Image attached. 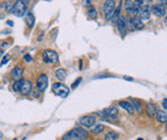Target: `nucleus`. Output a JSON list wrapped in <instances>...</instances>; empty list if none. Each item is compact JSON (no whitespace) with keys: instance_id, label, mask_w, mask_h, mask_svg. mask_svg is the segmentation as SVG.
<instances>
[{"instance_id":"obj_43","label":"nucleus","mask_w":167,"mask_h":140,"mask_svg":"<svg viewBox=\"0 0 167 140\" xmlns=\"http://www.w3.org/2000/svg\"><path fill=\"white\" fill-rule=\"evenodd\" d=\"M125 1H127V0H125Z\"/></svg>"},{"instance_id":"obj_18","label":"nucleus","mask_w":167,"mask_h":140,"mask_svg":"<svg viewBox=\"0 0 167 140\" xmlns=\"http://www.w3.org/2000/svg\"><path fill=\"white\" fill-rule=\"evenodd\" d=\"M156 118L160 123H167V113L165 111H157Z\"/></svg>"},{"instance_id":"obj_13","label":"nucleus","mask_w":167,"mask_h":140,"mask_svg":"<svg viewBox=\"0 0 167 140\" xmlns=\"http://www.w3.org/2000/svg\"><path fill=\"white\" fill-rule=\"evenodd\" d=\"M119 105L122 107V109H125L128 114H130V115H133L134 114V107H133V105H132V103L128 102V101L121 100V101H119Z\"/></svg>"},{"instance_id":"obj_20","label":"nucleus","mask_w":167,"mask_h":140,"mask_svg":"<svg viewBox=\"0 0 167 140\" xmlns=\"http://www.w3.org/2000/svg\"><path fill=\"white\" fill-rule=\"evenodd\" d=\"M131 102H132V105H133L134 109H136V111H138L140 114H142V113H144V109H142V103H140V101L138 100V99L132 98V99H131Z\"/></svg>"},{"instance_id":"obj_1","label":"nucleus","mask_w":167,"mask_h":140,"mask_svg":"<svg viewBox=\"0 0 167 140\" xmlns=\"http://www.w3.org/2000/svg\"><path fill=\"white\" fill-rule=\"evenodd\" d=\"M88 137V132L82 127H76L70 130L63 136L64 140H85Z\"/></svg>"},{"instance_id":"obj_17","label":"nucleus","mask_w":167,"mask_h":140,"mask_svg":"<svg viewBox=\"0 0 167 140\" xmlns=\"http://www.w3.org/2000/svg\"><path fill=\"white\" fill-rule=\"evenodd\" d=\"M67 75H68V72L67 70L65 69H59L55 71V77H57V79L60 80V81H65L66 78H67Z\"/></svg>"},{"instance_id":"obj_28","label":"nucleus","mask_w":167,"mask_h":140,"mask_svg":"<svg viewBox=\"0 0 167 140\" xmlns=\"http://www.w3.org/2000/svg\"><path fill=\"white\" fill-rule=\"evenodd\" d=\"M9 54H5L4 56L2 57V61H1V63H0V67H2V65H6L7 63H8V61H9Z\"/></svg>"},{"instance_id":"obj_9","label":"nucleus","mask_w":167,"mask_h":140,"mask_svg":"<svg viewBox=\"0 0 167 140\" xmlns=\"http://www.w3.org/2000/svg\"><path fill=\"white\" fill-rule=\"evenodd\" d=\"M151 11L154 13L156 17H163L166 15V6L162 4H154L152 7H151Z\"/></svg>"},{"instance_id":"obj_41","label":"nucleus","mask_w":167,"mask_h":140,"mask_svg":"<svg viewBox=\"0 0 167 140\" xmlns=\"http://www.w3.org/2000/svg\"><path fill=\"white\" fill-rule=\"evenodd\" d=\"M23 140H26V138H24V139H23Z\"/></svg>"},{"instance_id":"obj_6","label":"nucleus","mask_w":167,"mask_h":140,"mask_svg":"<svg viewBox=\"0 0 167 140\" xmlns=\"http://www.w3.org/2000/svg\"><path fill=\"white\" fill-rule=\"evenodd\" d=\"M48 86V77L45 74H41L36 80V87L40 92H44Z\"/></svg>"},{"instance_id":"obj_26","label":"nucleus","mask_w":167,"mask_h":140,"mask_svg":"<svg viewBox=\"0 0 167 140\" xmlns=\"http://www.w3.org/2000/svg\"><path fill=\"white\" fill-rule=\"evenodd\" d=\"M125 25H126V28L130 30V31H134V27H133V24H132V19H130L129 17H126L125 19Z\"/></svg>"},{"instance_id":"obj_34","label":"nucleus","mask_w":167,"mask_h":140,"mask_svg":"<svg viewBox=\"0 0 167 140\" xmlns=\"http://www.w3.org/2000/svg\"><path fill=\"white\" fill-rule=\"evenodd\" d=\"M6 24H7L8 26H11V27H13V25H15V23H13V21H7Z\"/></svg>"},{"instance_id":"obj_7","label":"nucleus","mask_w":167,"mask_h":140,"mask_svg":"<svg viewBox=\"0 0 167 140\" xmlns=\"http://www.w3.org/2000/svg\"><path fill=\"white\" fill-rule=\"evenodd\" d=\"M95 117L91 115H88V116H84V117L80 118L79 119V125L82 126V127H85V128H90L95 124Z\"/></svg>"},{"instance_id":"obj_30","label":"nucleus","mask_w":167,"mask_h":140,"mask_svg":"<svg viewBox=\"0 0 167 140\" xmlns=\"http://www.w3.org/2000/svg\"><path fill=\"white\" fill-rule=\"evenodd\" d=\"M24 59H25V61H27V63H30V61H32V56L30 54H25L24 55Z\"/></svg>"},{"instance_id":"obj_32","label":"nucleus","mask_w":167,"mask_h":140,"mask_svg":"<svg viewBox=\"0 0 167 140\" xmlns=\"http://www.w3.org/2000/svg\"><path fill=\"white\" fill-rule=\"evenodd\" d=\"M162 107H164V109H167V98L163 99V101H162Z\"/></svg>"},{"instance_id":"obj_36","label":"nucleus","mask_w":167,"mask_h":140,"mask_svg":"<svg viewBox=\"0 0 167 140\" xmlns=\"http://www.w3.org/2000/svg\"><path fill=\"white\" fill-rule=\"evenodd\" d=\"M153 0H145V2H147V3H149V2H152Z\"/></svg>"},{"instance_id":"obj_25","label":"nucleus","mask_w":167,"mask_h":140,"mask_svg":"<svg viewBox=\"0 0 167 140\" xmlns=\"http://www.w3.org/2000/svg\"><path fill=\"white\" fill-rule=\"evenodd\" d=\"M96 10H95V8H94L93 6H91L90 5L89 7H88V11H87V15L90 17V19H95L96 17Z\"/></svg>"},{"instance_id":"obj_39","label":"nucleus","mask_w":167,"mask_h":140,"mask_svg":"<svg viewBox=\"0 0 167 140\" xmlns=\"http://www.w3.org/2000/svg\"><path fill=\"white\" fill-rule=\"evenodd\" d=\"M13 140H18V139H17V138H15V139H13Z\"/></svg>"},{"instance_id":"obj_42","label":"nucleus","mask_w":167,"mask_h":140,"mask_svg":"<svg viewBox=\"0 0 167 140\" xmlns=\"http://www.w3.org/2000/svg\"><path fill=\"white\" fill-rule=\"evenodd\" d=\"M8 1H11V0H8Z\"/></svg>"},{"instance_id":"obj_27","label":"nucleus","mask_w":167,"mask_h":140,"mask_svg":"<svg viewBox=\"0 0 167 140\" xmlns=\"http://www.w3.org/2000/svg\"><path fill=\"white\" fill-rule=\"evenodd\" d=\"M133 5H134V2H132L131 0H127L125 3V9L128 13H131L132 8H133Z\"/></svg>"},{"instance_id":"obj_38","label":"nucleus","mask_w":167,"mask_h":140,"mask_svg":"<svg viewBox=\"0 0 167 140\" xmlns=\"http://www.w3.org/2000/svg\"><path fill=\"white\" fill-rule=\"evenodd\" d=\"M136 140H144V139H142V138H138Z\"/></svg>"},{"instance_id":"obj_12","label":"nucleus","mask_w":167,"mask_h":140,"mask_svg":"<svg viewBox=\"0 0 167 140\" xmlns=\"http://www.w3.org/2000/svg\"><path fill=\"white\" fill-rule=\"evenodd\" d=\"M23 73L24 70L21 65H17L15 69L11 72V78H13L15 81H19V80H22V77H23Z\"/></svg>"},{"instance_id":"obj_4","label":"nucleus","mask_w":167,"mask_h":140,"mask_svg":"<svg viewBox=\"0 0 167 140\" xmlns=\"http://www.w3.org/2000/svg\"><path fill=\"white\" fill-rule=\"evenodd\" d=\"M42 57H43V61L46 63H59V54L54 50L51 49H45L42 53Z\"/></svg>"},{"instance_id":"obj_31","label":"nucleus","mask_w":167,"mask_h":140,"mask_svg":"<svg viewBox=\"0 0 167 140\" xmlns=\"http://www.w3.org/2000/svg\"><path fill=\"white\" fill-rule=\"evenodd\" d=\"M33 96L35 97V98H39V97H40V91H39V90L37 89L36 91L33 92Z\"/></svg>"},{"instance_id":"obj_37","label":"nucleus","mask_w":167,"mask_h":140,"mask_svg":"<svg viewBox=\"0 0 167 140\" xmlns=\"http://www.w3.org/2000/svg\"><path fill=\"white\" fill-rule=\"evenodd\" d=\"M164 23H165V25H166V26H167V17H165V21H164Z\"/></svg>"},{"instance_id":"obj_24","label":"nucleus","mask_w":167,"mask_h":140,"mask_svg":"<svg viewBox=\"0 0 167 140\" xmlns=\"http://www.w3.org/2000/svg\"><path fill=\"white\" fill-rule=\"evenodd\" d=\"M104 129H105L104 125H102V124H98V125H95V127L92 128L91 132L93 134H100V133H102V132L104 131Z\"/></svg>"},{"instance_id":"obj_16","label":"nucleus","mask_w":167,"mask_h":140,"mask_svg":"<svg viewBox=\"0 0 167 140\" xmlns=\"http://www.w3.org/2000/svg\"><path fill=\"white\" fill-rule=\"evenodd\" d=\"M146 111H147V115L149 116V118H153L154 116H156L157 107H156V105H155L154 103L149 102V103H147Z\"/></svg>"},{"instance_id":"obj_5","label":"nucleus","mask_w":167,"mask_h":140,"mask_svg":"<svg viewBox=\"0 0 167 140\" xmlns=\"http://www.w3.org/2000/svg\"><path fill=\"white\" fill-rule=\"evenodd\" d=\"M116 8V3L114 0H107L104 4V13L106 15L107 21H111L113 13Z\"/></svg>"},{"instance_id":"obj_19","label":"nucleus","mask_w":167,"mask_h":140,"mask_svg":"<svg viewBox=\"0 0 167 140\" xmlns=\"http://www.w3.org/2000/svg\"><path fill=\"white\" fill-rule=\"evenodd\" d=\"M132 24H133L134 29H136V30H140L144 28V23H142V21L138 17H132Z\"/></svg>"},{"instance_id":"obj_11","label":"nucleus","mask_w":167,"mask_h":140,"mask_svg":"<svg viewBox=\"0 0 167 140\" xmlns=\"http://www.w3.org/2000/svg\"><path fill=\"white\" fill-rule=\"evenodd\" d=\"M138 15H140V19L142 20V21H147V20L150 19L151 17V7L149 6V5H142V7H140V13H138Z\"/></svg>"},{"instance_id":"obj_23","label":"nucleus","mask_w":167,"mask_h":140,"mask_svg":"<svg viewBox=\"0 0 167 140\" xmlns=\"http://www.w3.org/2000/svg\"><path fill=\"white\" fill-rule=\"evenodd\" d=\"M22 84H23V80H19V81H15L13 85V90L15 92H21Z\"/></svg>"},{"instance_id":"obj_33","label":"nucleus","mask_w":167,"mask_h":140,"mask_svg":"<svg viewBox=\"0 0 167 140\" xmlns=\"http://www.w3.org/2000/svg\"><path fill=\"white\" fill-rule=\"evenodd\" d=\"M158 1H159V4H162L164 5V6L167 5V0H158Z\"/></svg>"},{"instance_id":"obj_14","label":"nucleus","mask_w":167,"mask_h":140,"mask_svg":"<svg viewBox=\"0 0 167 140\" xmlns=\"http://www.w3.org/2000/svg\"><path fill=\"white\" fill-rule=\"evenodd\" d=\"M25 22L29 28H33L35 25V17H34L32 11H27L25 17Z\"/></svg>"},{"instance_id":"obj_10","label":"nucleus","mask_w":167,"mask_h":140,"mask_svg":"<svg viewBox=\"0 0 167 140\" xmlns=\"http://www.w3.org/2000/svg\"><path fill=\"white\" fill-rule=\"evenodd\" d=\"M98 115L100 117H104V118H108V117H115L116 115H118V109L116 107H108V109H102V111L98 113Z\"/></svg>"},{"instance_id":"obj_21","label":"nucleus","mask_w":167,"mask_h":140,"mask_svg":"<svg viewBox=\"0 0 167 140\" xmlns=\"http://www.w3.org/2000/svg\"><path fill=\"white\" fill-rule=\"evenodd\" d=\"M119 138V134L115 131H110L105 135V140H117Z\"/></svg>"},{"instance_id":"obj_3","label":"nucleus","mask_w":167,"mask_h":140,"mask_svg":"<svg viewBox=\"0 0 167 140\" xmlns=\"http://www.w3.org/2000/svg\"><path fill=\"white\" fill-rule=\"evenodd\" d=\"M52 92H53L55 95H58V96L65 98V97L69 94L70 89L68 86H66L65 84L63 83H54L53 85H52Z\"/></svg>"},{"instance_id":"obj_2","label":"nucleus","mask_w":167,"mask_h":140,"mask_svg":"<svg viewBox=\"0 0 167 140\" xmlns=\"http://www.w3.org/2000/svg\"><path fill=\"white\" fill-rule=\"evenodd\" d=\"M11 13L17 17H23L27 13V3L25 2V0H17L13 3V7Z\"/></svg>"},{"instance_id":"obj_40","label":"nucleus","mask_w":167,"mask_h":140,"mask_svg":"<svg viewBox=\"0 0 167 140\" xmlns=\"http://www.w3.org/2000/svg\"><path fill=\"white\" fill-rule=\"evenodd\" d=\"M166 130H167V124H166Z\"/></svg>"},{"instance_id":"obj_29","label":"nucleus","mask_w":167,"mask_h":140,"mask_svg":"<svg viewBox=\"0 0 167 140\" xmlns=\"http://www.w3.org/2000/svg\"><path fill=\"white\" fill-rule=\"evenodd\" d=\"M81 80H82V78H78V79H76V81L74 82V84H73V85H72V88H73V89H75V88L77 87V86L80 84Z\"/></svg>"},{"instance_id":"obj_35","label":"nucleus","mask_w":167,"mask_h":140,"mask_svg":"<svg viewBox=\"0 0 167 140\" xmlns=\"http://www.w3.org/2000/svg\"><path fill=\"white\" fill-rule=\"evenodd\" d=\"M124 79L127 80V81H133V79H132V78H130V77H124Z\"/></svg>"},{"instance_id":"obj_15","label":"nucleus","mask_w":167,"mask_h":140,"mask_svg":"<svg viewBox=\"0 0 167 140\" xmlns=\"http://www.w3.org/2000/svg\"><path fill=\"white\" fill-rule=\"evenodd\" d=\"M117 26H118V30H119V33L121 34L122 36H125L126 35V25H125V20L124 17H121L118 20L117 22Z\"/></svg>"},{"instance_id":"obj_22","label":"nucleus","mask_w":167,"mask_h":140,"mask_svg":"<svg viewBox=\"0 0 167 140\" xmlns=\"http://www.w3.org/2000/svg\"><path fill=\"white\" fill-rule=\"evenodd\" d=\"M120 6L119 7H117V8H115V10H114V13H113V15H112V19H111V21H112V23L113 24H117V22H118V20L120 19Z\"/></svg>"},{"instance_id":"obj_8","label":"nucleus","mask_w":167,"mask_h":140,"mask_svg":"<svg viewBox=\"0 0 167 140\" xmlns=\"http://www.w3.org/2000/svg\"><path fill=\"white\" fill-rule=\"evenodd\" d=\"M33 92V84L30 80H23V84H22L21 93L24 96H28Z\"/></svg>"}]
</instances>
